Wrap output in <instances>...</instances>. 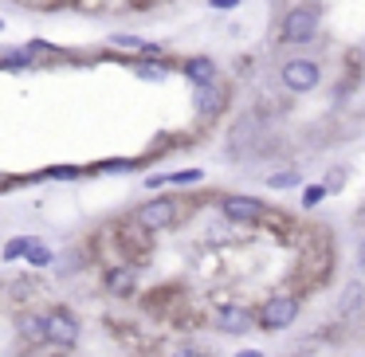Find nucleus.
Masks as SVG:
<instances>
[{
	"mask_svg": "<svg viewBox=\"0 0 365 357\" xmlns=\"http://www.w3.org/2000/svg\"><path fill=\"white\" fill-rule=\"evenodd\" d=\"M32 239H36V236H16V239H9V244H4V263L24 259V255H28V247H32Z\"/></svg>",
	"mask_w": 365,
	"mask_h": 357,
	"instance_id": "obj_14",
	"label": "nucleus"
},
{
	"mask_svg": "<svg viewBox=\"0 0 365 357\" xmlns=\"http://www.w3.org/2000/svg\"><path fill=\"white\" fill-rule=\"evenodd\" d=\"M236 357H263L259 349H244V353H236Z\"/></svg>",
	"mask_w": 365,
	"mask_h": 357,
	"instance_id": "obj_25",
	"label": "nucleus"
},
{
	"mask_svg": "<svg viewBox=\"0 0 365 357\" xmlns=\"http://www.w3.org/2000/svg\"><path fill=\"white\" fill-rule=\"evenodd\" d=\"M185 75H189L197 87H208V83H216V63H212V59H205V56H197V59L185 63Z\"/></svg>",
	"mask_w": 365,
	"mask_h": 357,
	"instance_id": "obj_11",
	"label": "nucleus"
},
{
	"mask_svg": "<svg viewBox=\"0 0 365 357\" xmlns=\"http://www.w3.org/2000/svg\"><path fill=\"white\" fill-rule=\"evenodd\" d=\"M200 177H205V173H200V169H181V173H173V177H169V181H173V185H197Z\"/></svg>",
	"mask_w": 365,
	"mask_h": 357,
	"instance_id": "obj_19",
	"label": "nucleus"
},
{
	"mask_svg": "<svg viewBox=\"0 0 365 357\" xmlns=\"http://www.w3.org/2000/svg\"><path fill=\"white\" fill-rule=\"evenodd\" d=\"M134 71H138V79H165L169 67L165 63H138Z\"/></svg>",
	"mask_w": 365,
	"mask_h": 357,
	"instance_id": "obj_18",
	"label": "nucleus"
},
{
	"mask_svg": "<svg viewBox=\"0 0 365 357\" xmlns=\"http://www.w3.org/2000/svg\"><path fill=\"white\" fill-rule=\"evenodd\" d=\"M16 330L24 333L28 341H43V314H20L16 318Z\"/></svg>",
	"mask_w": 365,
	"mask_h": 357,
	"instance_id": "obj_13",
	"label": "nucleus"
},
{
	"mask_svg": "<svg viewBox=\"0 0 365 357\" xmlns=\"http://www.w3.org/2000/svg\"><path fill=\"white\" fill-rule=\"evenodd\" d=\"M51 177H59V181H71V177H79V173H75V169H56Z\"/></svg>",
	"mask_w": 365,
	"mask_h": 357,
	"instance_id": "obj_23",
	"label": "nucleus"
},
{
	"mask_svg": "<svg viewBox=\"0 0 365 357\" xmlns=\"http://www.w3.org/2000/svg\"><path fill=\"white\" fill-rule=\"evenodd\" d=\"M24 259L32 263V267H48V263H51V252L40 244V239H32V247H28V255H24Z\"/></svg>",
	"mask_w": 365,
	"mask_h": 357,
	"instance_id": "obj_16",
	"label": "nucleus"
},
{
	"mask_svg": "<svg viewBox=\"0 0 365 357\" xmlns=\"http://www.w3.org/2000/svg\"><path fill=\"white\" fill-rule=\"evenodd\" d=\"M294 318H299V299H291V294H275V299L263 302V310L255 314V322H259L263 330H287Z\"/></svg>",
	"mask_w": 365,
	"mask_h": 357,
	"instance_id": "obj_3",
	"label": "nucleus"
},
{
	"mask_svg": "<svg viewBox=\"0 0 365 357\" xmlns=\"http://www.w3.org/2000/svg\"><path fill=\"white\" fill-rule=\"evenodd\" d=\"M169 357H205L200 349H192V346H185V349H177V353H169Z\"/></svg>",
	"mask_w": 365,
	"mask_h": 357,
	"instance_id": "obj_21",
	"label": "nucleus"
},
{
	"mask_svg": "<svg viewBox=\"0 0 365 357\" xmlns=\"http://www.w3.org/2000/svg\"><path fill=\"white\" fill-rule=\"evenodd\" d=\"M177 216H181V205H177L173 197H161V200H150V205L138 208L134 220H138V228H145V232H161V228H173Z\"/></svg>",
	"mask_w": 365,
	"mask_h": 357,
	"instance_id": "obj_2",
	"label": "nucleus"
},
{
	"mask_svg": "<svg viewBox=\"0 0 365 357\" xmlns=\"http://www.w3.org/2000/svg\"><path fill=\"white\" fill-rule=\"evenodd\" d=\"M259 138V130H255V118H240L236 126H232L228 134V153L232 157H244V153H252V142Z\"/></svg>",
	"mask_w": 365,
	"mask_h": 357,
	"instance_id": "obj_8",
	"label": "nucleus"
},
{
	"mask_svg": "<svg viewBox=\"0 0 365 357\" xmlns=\"http://www.w3.org/2000/svg\"><path fill=\"white\" fill-rule=\"evenodd\" d=\"M322 197H326V189H307V192H302V205L310 208V205H318Z\"/></svg>",
	"mask_w": 365,
	"mask_h": 357,
	"instance_id": "obj_20",
	"label": "nucleus"
},
{
	"mask_svg": "<svg viewBox=\"0 0 365 357\" xmlns=\"http://www.w3.org/2000/svg\"><path fill=\"white\" fill-rule=\"evenodd\" d=\"M283 87L291 90V95H307V90H314L318 83H322V71H318V63H310V59H291V63H283Z\"/></svg>",
	"mask_w": 365,
	"mask_h": 357,
	"instance_id": "obj_5",
	"label": "nucleus"
},
{
	"mask_svg": "<svg viewBox=\"0 0 365 357\" xmlns=\"http://www.w3.org/2000/svg\"><path fill=\"white\" fill-rule=\"evenodd\" d=\"M252 326H255V314L247 306H240V302H224L216 310V330L220 333H247Z\"/></svg>",
	"mask_w": 365,
	"mask_h": 357,
	"instance_id": "obj_6",
	"label": "nucleus"
},
{
	"mask_svg": "<svg viewBox=\"0 0 365 357\" xmlns=\"http://www.w3.org/2000/svg\"><path fill=\"white\" fill-rule=\"evenodd\" d=\"M43 341H51V346H75L79 341V318L67 306H51L43 314Z\"/></svg>",
	"mask_w": 365,
	"mask_h": 357,
	"instance_id": "obj_1",
	"label": "nucleus"
},
{
	"mask_svg": "<svg viewBox=\"0 0 365 357\" xmlns=\"http://www.w3.org/2000/svg\"><path fill=\"white\" fill-rule=\"evenodd\" d=\"M110 43H118V48H138V51H145V56H161L158 43H145V40H138V36H114Z\"/></svg>",
	"mask_w": 365,
	"mask_h": 357,
	"instance_id": "obj_15",
	"label": "nucleus"
},
{
	"mask_svg": "<svg viewBox=\"0 0 365 357\" xmlns=\"http://www.w3.org/2000/svg\"><path fill=\"white\" fill-rule=\"evenodd\" d=\"M224 106V87L220 83H208V87H197V110L205 114V118H212L216 110Z\"/></svg>",
	"mask_w": 365,
	"mask_h": 357,
	"instance_id": "obj_9",
	"label": "nucleus"
},
{
	"mask_svg": "<svg viewBox=\"0 0 365 357\" xmlns=\"http://www.w3.org/2000/svg\"><path fill=\"white\" fill-rule=\"evenodd\" d=\"M361 302H365V286L361 283H346V286H341V299H338V314L341 318H354L357 310H361Z\"/></svg>",
	"mask_w": 365,
	"mask_h": 357,
	"instance_id": "obj_10",
	"label": "nucleus"
},
{
	"mask_svg": "<svg viewBox=\"0 0 365 357\" xmlns=\"http://www.w3.org/2000/svg\"><path fill=\"white\" fill-rule=\"evenodd\" d=\"M357 271H361V275H365V239H361V244H357Z\"/></svg>",
	"mask_w": 365,
	"mask_h": 357,
	"instance_id": "obj_22",
	"label": "nucleus"
},
{
	"mask_svg": "<svg viewBox=\"0 0 365 357\" xmlns=\"http://www.w3.org/2000/svg\"><path fill=\"white\" fill-rule=\"evenodd\" d=\"M314 36H318V12L314 9L287 12L283 28H279V40H283V43H310Z\"/></svg>",
	"mask_w": 365,
	"mask_h": 357,
	"instance_id": "obj_4",
	"label": "nucleus"
},
{
	"mask_svg": "<svg viewBox=\"0 0 365 357\" xmlns=\"http://www.w3.org/2000/svg\"><path fill=\"white\" fill-rule=\"evenodd\" d=\"M267 185L271 189H294V185H299V173H294V169H279L275 177H267Z\"/></svg>",
	"mask_w": 365,
	"mask_h": 357,
	"instance_id": "obj_17",
	"label": "nucleus"
},
{
	"mask_svg": "<svg viewBox=\"0 0 365 357\" xmlns=\"http://www.w3.org/2000/svg\"><path fill=\"white\" fill-rule=\"evenodd\" d=\"M134 286H138V271L134 267H118V271L106 275V291L110 294H130Z\"/></svg>",
	"mask_w": 365,
	"mask_h": 357,
	"instance_id": "obj_12",
	"label": "nucleus"
},
{
	"mask_svg": "<svg viewBox=\"0 0 365 357\" xmlns=\"http://www.w3.org/2000/svg\"><path fill=\"white\" fill-rule=\"evenodd\" d=\"M216 9H232V4H236V0H212Z\"/></svg>",
	"mask_w": 365,
	"mask_h": 357,
	"instance_id": "obj_24",
	"label": "nucleus"
},
{
	"mask_svg": "<svg viewBox=\"0 0 365 357\" xmlns=\"http://www.w3.org/2000/svg\"><path fill=\"white\" fill-rule=\"evenodd\" d=\"M224 216L232 224H252L263 216V200L255 197H224Z\"/></svg>",
	"mask_w": 365,
	"mask_h": 357,
	"instance_id": "obj_7",
	"label": "nucleus"
}]
</instances>
